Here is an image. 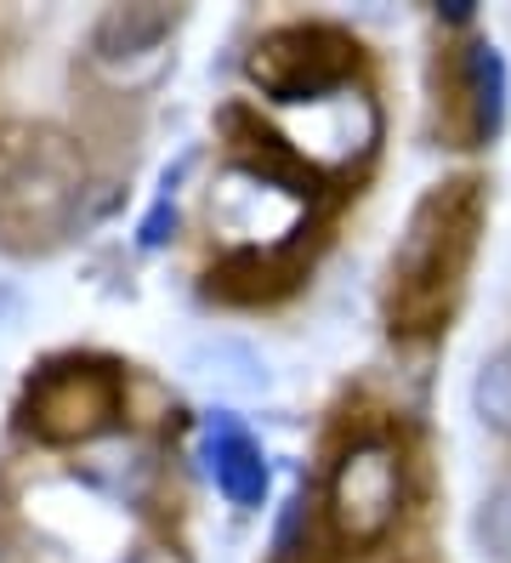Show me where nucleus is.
I'll use <instances>...</instances> for the list:
<instances>
[{
    "mask_svg": "<svg viewBox=\"0 0 511 563\" xmlns=\"http://www.w3.org/2000/svg\"><path fill=\"white\" fill-rule=\"evenodd\" d=\"M477 183H443L409 217V234L392 256V324L426 330L449 313V290L471 256Z\"/></svg>",
    "mask_w": 511,
    "mask_h": 563,
    "instance_id": "f257e3e1",
    "label": "nucleus"
},
{
    "mask_svg": "<svg viewBox=\"0 0 511 563\" xmlns=\"http://www.w3.org/2000/svg\"><path fill=\"white\" fill-rule=\"evenodd\" d=\"M86 200V154L52 125L0 131V234L12 245L57 240Z\"/></svg>",
    "mask_w": 511,
    "mask_h": 563,
    "instance_id": "f03ea898",
    "label": "nucleus"
},
{
    "mask_svg": "<svg viewBox=\"0 0 511 563\" xmlns=\"http://www.w3.org/2000/svg\"><path fill=\"white\" fill-rule=\"evenodd\" d=\"M358 75V41L341 35L335 23H290L251 52V80L273 103H307L319 109L341 97Z\"/></svg>",
    "mask_w": 511,
    "mask_h": 563,
    "instance_id": "7ed1b4c3",
    "label": "nucleus"
},
{
    "mask_svg": "<svg viewBox=\"0 0 511 563\" xmlns=\"http://www.w3.org/2000/svg\"><path fill=\"white\" fill-rule=\"evenodd\" d=\"M23 421L46 444H91L97 433H109L120 421V376L102 371V364H80V358L46 364L29 382Z\"/></svg>",
    "mask_w": 511,
    "mask_h": 563,
    "instance_id": "20e7f679",
    "label": "nucleus"
},
{
    "mask_svg": "<svg viewBox=\"0 0 511 563\" xmlns=\"http://www.w3.org/2000/svg\"><path fill=\"white\" fill-rule=\"evenodd\" d=\"M403 507V461L387 439H358L335 461L330 478V523L347 547H375L387 541Z\"/></svg>",
    "mask_w": 511,
    "mask_h": 563,
    "instance_id": "39448f33",
    "label": "nucleus"
},
{
    "mask_svg": "<svg viewBox=\"0 0 511 563\" xmlns=\"http://www.w3.org/2000/svg\"><path fill=\"white\" fill-rule=\"evenodd\" d=\"M204 461H211V478L233 507L251 512L267 501V455L233 416H211V427H204Z\"/></svg>",
    "mask_w": 511,
    "mask_h": 563,
    "instance_id": "423d86ee",
    "label": "nucleus"
},
{
    "mask_svg": "<svg viewBox=\"0 0 511 563\" xmlns=\"http://www.w3.org/2000/svg\"><path fill=\"white\" fill-rule=\"evenodd\" d=\"M170 29H177V7H159V0H143V7H109L91 29V52L102 63H136L154 57Z\"/></svg>",
    "mask_w": 511,
    "mask_h": 563,
    "instance_id": "0eeeda50",
    "label": "nucleus"
},
{
    "mask_svg": "<svg viewBox=\"0 0 511 563\" xmlns=\"http://www.w3.org/2000/svg\"><path fill=\"white\" fill-rule=\"evenodd\" d=\"M460 80H466V103H471V137L489 143L500 120H506V63L489 41H471L460 57Z\"/></svg>",
    "mask_w": 511,
    "mask_h": 563,
    "instance_id": "6e6552de",
    "label": "nucleus"
},
{
    "mask_svg": "<svg viewBox=\"0 0 511 563\" xmlns=\"http://www.w3.org/2000/svg\"><path fill=\"white\" fill-rule=\"evenodd\" d=\"M471 410L484 416L489 433L511 439V342L484 358V371H477V382H471Z\"/></svg>",
    "mask_w": 511,
    "mask_h": 563,
    "instance_id": "1a4fd4ad",
    "label": "nucleus"
},
{
    "mask_svg": "<svg viewBox=\"0 0 511 563\" xmlns=\"http://www.w3.org/2000/svg\"><path fill=\"white\" fill-rule=\"evenodd\" d=\"M477 536H484V547L511 563V478H500L489 495H484V512H477Z\"/></svg>",
    "mask_w": 511,
    "mask_h": 563,
    "instance_id": "9d476101",
    "label": "nucleus"
},
{
    "mask_svg": "<svg viewBox=\"0 0 511 563\" xmlns=\"http://www.w3.org/2000/svg\"><path fill=\"white\" fill-rule=\"evenodd\" d=\"M307 547H313V512H307V495H296L285 523H279V541H273V552H279V563H301Z\"/></svg>",
    "mask_w": 511,
    "mask_h": 563,
    "instance_id": "9b49d317",
    "label": "nucleus"
},
{
    "mask_svg": "<svg viewBox=\"0 0 511 563\" xmlns=\"http://www.w3.org/2000/svg\"><path fill=\"white\" fill-rule=\"evenodd\" d=\"M131 563H182L170 547H143V552H131Z\"/></svg>",
    "mask_w": 511,
    "mask_h": 563,
    "instance_id": "f8f14e48",
    "label": "nucleus"
},
{
    "mask_svg": "<svg viewBox=\"0 0 511 563\" xmlns=\"http://www.w3.org/2000/svg\"><path fill=\"white\" fill-rule=\"evenodd\" d=\"M437 18H449V23H466V18H471V0H449V7H437Z\"/></svg>",
    "mask_w": 511,
    "mask_h": 563,
    "instance_id": "ddd939ff",
    "label": "nucleus"
}]
</instances>
